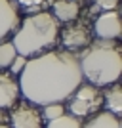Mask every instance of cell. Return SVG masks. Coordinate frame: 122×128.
I'll return each mask as SVG.
<instances>
[{
  "mask_svg": "<svg viewBox=\"0 0 122 128\" xmlns=\"http://www.w3.org/2000/svg\"><path fill=\"white\" fill-rule=\"evenodd\" d=\"M17 82L23 98L38 107L63 103L82 82L78 56L65 50H52L31 58Z\"/></svg>",
  "mask_w": 122,
  "mask_h": 128,
  "instance_id": "obj_1",
  "label": "cell"
},
{
  "mask_svg": "<svg viewBox=\"0 0 122 128\" xmlns=\"http://www.w3.org/2000/svg\"><path fill=\"white\" fill-rule=\"evenodd\" d=\"M78 65L82 80L88 84L103 88L115 82H120L122 76V54L117 40H99L94 42L78 56Z\"/></svg>",
  "mask_w": 122,
  "mask_h": 128,
  "instance_id": "obj_2",
  "label": "cell"
},
{
  "mask_svg": "<svg viewBox=\"0 0 122 128\" xmlns=\"http://www.w3.org/2000/svg\"><path fill=\"white\" fill-rule=\"evenodd\" d=\"M61 25L50 12H40L27 16L13 34V48L17 56L36 58L46 52H52L59 44Z\"/></svg>",
  "mask_w": 122,
  "mask_h": 128,
  "instance_id": "obj_3",
  "label": "cell"
},
{
  "mask_svg": "<svg viewBox=\"0 0 122 128\" xmlns=\"http://www.w3.org/2000/svg\"><path fill=\"white\" fill-rule=\"evenodd\" d=\"M69 105V115L76 118L82 117H94L103 107V90L97 86H92L88 82H80V86L71 94L67 100Z\"/></svg>",
  "mask_w": 122,
  "mask_h": 128,
  "instance_id": "obj_4",
  "label": "cell"
},
{
  "mask_svg": "<svg viewBox=\"0 0 122 128\" xmlns=\"http://www.w3.org/2000/svg\"><path fill=\"white\" fill-rule=\"evenodd\" d=\"M94 42V31L88 19H74L59 31V44L65 52L78 56Z\"/></svg>",
  "mask_w": 122,
  "mask_h": 128,
  "instance_id": "obj_5",
  "label": "cell"
},
{
  "mask_svg": "<svg viewBox=\"0 0 122 128\" xmlns=\"http://www.w3.org/2000/svg\"><path fill=\"white\" fill-rule=\"evenodd\" d=\"M10 128H44L46 120L42 117V109L27 100H17L8 111Z\"/></svg>",
  "mask_w": 122,
  "mask_h": 128,
  "instance_id": "obj_6",
  "label": "cell"
},
{
  "mask_svg": "<svg viewBox=\"0 0 122 128\" xmlns=\"http://www.w3.org/2000/svg\"><path fill=\"white\" fill-rule=\"evenodd\" d=\"M94 36L99 40H117L122 32V21L118 12H101L92 25Z\"/></svg>",
  "mask_w": 122,
  "mask_h": 128,
  "instance_id": "obj_7",
  "label": "cell"
},
{
  "mask_svg": "<svg viewBox=\"0 0 122 128\" xmlns=\"http://www.w3.org/2000/svg\"><path fill=\"white\" fill-rule=\"evenodd\" d=\"M21 23L19 10L11 0H0V42H4L6 36L17 31Z\"/></svg>",
  "mask_w": 122,
  "mask_h": 128,
  "instance_id": "obj_8",
  "label": "cell"
},
{
  "mask_svg": "<svg viewBox=\"0 0 122 128\" xmlns=\"http://www.w3.org/2000/svg\"><path fill=\"white\" fill-rule=\"evenodd\" d=\"M19 82L8 71H0V109H10L19 100Z\"/></svg>",
  "mask_w": 122,
  "mask_h": 128,
  "instance_id": "obj_9",
  "label": "cell"
},
{
  "mask_svg": "<svg viewBox=\"0 0 122 128\" xmlns=\"http://www.w3.org/2000/svg\"><path fill=\"white\" fill-rule=\"evenodd\" d=\"M59 23H71L74 19H78L80 16V4L76 0H55L52 4V12H50Z\"/></svg>",
  "mask_w": 122,
  "mask_h": 128,
  "instance_id": "obj_10",
  "label": "cell"
},
{
  "mask_svg": "<svg viewBox=\"0 0 122 128\" xmlns=\"http://www.w3.org/2000/svg\"><path fill=\"white\" fill-rule=\"evenodd\" d=\"M103 103H105L109 113L120 117V113H122V86H120V82H115V84L107 86V90L103 92Z\"/></svg>",
  "mask_w": 122,
  "mask_h": 128,
  "instance_id": "obj_11",
  "label": "cell"
},
{
  "mask_svg": "<svg viewBox=\"0 0 122 128\" xmlns=\"http://www.w3.org/2000/svg\"><path fill=\"white\" fill-rule=\"evenodd\" d=\"M82 128H122V124H120V117L109 111H99L86 124H82Z\"/></svg>",
  "mask_w": 122,
  "mask_h": 128,
  "instance_id": "obj_12",
  "label": "cell"
},
{
  "mask_svg": "<svg viewBox=\"0 0 122 128\" xmlns=\"http://www.w3.org/2000/svg\"><path fill=\"white\" fill-rule=\"evenodd\" d=\"M55 0H13V4L17 6V10L21 8L27 16L32 14H40V12H48Z\"/></svg>",
  "mask_w": 122,
  "mask_h": 128,
  "instance_id": "obj_13",
  "label": "cell"
},
{
  "mask_svg": "<svg viewBox=\"0 0 122 128\" xmlns=\"http://www.w3.org/2000/svg\"><path fill=\"white\" fill-rule=\"evenodd\" d=\"M44 128H82V122H80V118L73 117V115H61V117L53 118L50 122H46Z\"/></svg>",
  "mask_w": 122,
  "mask_h": 128,
  "instance_id": "obj_14",
  "label": "cell"
},
{
  "mask_svg": "<svg viewBox=\"0 0 122 128\" xmlns=\"http://www.w3.org/2000/svg\"><path fill=\"white\" fill-rule=\"evenodd\" d=\"M17 52L11 42H0V71L10 69L11 61L15 59Z\"/></svg>",
  "mask_w": 122,
  "mask_h": 128,
  "instance_id": "obj_15",
  "label": "cell"
},
{
  "mask_svg": "<svg viewBox=\"0 0 122 128\" xmlns=\"http://www.w3.org/2000/svg\"><path fill=\"white\" fill-rule=\"evenodd\" d=\"M40 109H42V117H44L46 122H50V120H53V118L65 115V105L63 103H48V105L40 107Z\"/></svg>",
  "mask_w": 122,
  "mask_h": 128,
  "instance_id": "obj_16",
  "label": "cell"
},
{
  "mask_svg": "<svg viewBox=\"0 0 122 128\" xmlns=\"http://www.w3.org/2000/svg\"><path fill=\"white\" fill-rule=\"evenodd\" d=\"M96 2V8L101 12H117L120 0H94Z\"/></svg>",
  "mask_w": 122,
  "mask_h": 128,
  "instance_id": "obj_17",
  "label": "cell"
},
{
  "mask_svg": "<svg viewBox=\"0 0 122 128\" xmlns=\"http://www.w3.org/2000/svg\"><path fill=\"white\" fill-rule=\"evenodd\" d=\"M25 65H27V58H23V56H15V59L11 61L10 65V75H21V71L25 69Z\"/></svg>",
  "mask_w": 122,
  "mask_h": 128,
  "instance_id": "obj_18",
  "label": "cell"
},
{
  "mask_svg": "<svg viewBox=\"0 0 122 128\" xmlns=\"http://www.w3.org/2000/svg\"><path fill=\"white\" fill-rule=\"evenodd\" d=\"M0 124H8V109H0Z\"/></svg>",
  "mask_w": 122,
  "mask_h": 128,
  "instance_id": "obj_19",
  "label": "cell"
},
{
  "mask_svg": "<svg viewBox=\"0 0 122 128\" xmlns=\"http://www.w3.org/2000/svg\"><path fill=\"white\" fill-rule=\"evenodd\" d=\"M0 128H10V124H0Z\"/></svg>",
  "mask_w": 122,
  "mask_h": 128,
  "instance_id": "obj_20",
  "label": "cell"
},
{
  "mask_svg": "<svg viewBox=\"0 0 122 128\" xmlns=\"http://www.w3.org/2000/svg\"><path fill=\"white\" fill-rule=\"evenodd\" d=\"M76 2H78V4H80V0H76Z\"/></svg>",
  "mask_w": 122,
  "mask_h": 128,
  "instance_id": "obj_21",
  "label": "cell"
}]
</instances>
